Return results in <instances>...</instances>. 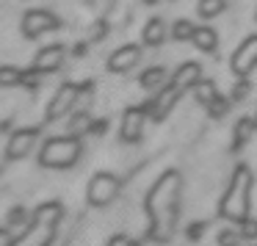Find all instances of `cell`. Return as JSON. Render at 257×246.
<instances>
[{"label":"cell","mask_w":257,"mask_h":246,"mask_svg":"<svg viewBox=\"0 0 257 246\" xmlns=\"http://www.w3.org/2000/svg\"><path fill=\"white\" fill-rule=\"evenodd\" d=\"M172 174H166V177L158 183V188L152 191V199H150V210H152V218H155L152 235H155L158 240H166L169 235H172L174 216H177V191H174L172 196H166L169 185H172Z\"/></svg>","instance_id":"obj_1"},{"label":"cell","mask_w":257,"mask_h":246,"mask_svg":"<svg viewBox=\"0 0 257 246\" xmlns=\"http://www.w3.org/2000/svg\"><path fill=\"white\" fill-rule=\"evenodd\" d=\"M249 191H251V174L246 166L235 169V177L229 180V188L221 199V216L229 221H240L243 224L249 218Z\"/></svg>","instance_id":"obj_2"},{"label":"cell","mask_w":257,"mask_h":246,"mask_svg":"<svg viewBox=\"0 0 257 246\" xmlns=\"http://www.w3.org/2000/svg\"><path fill=\"white\" fill-rule=\"evenodd\" d=\"M61 218V205L56 202H45L34 210V221L31 227L14 240V246H47L56 235V224Z\"/></svg>","instance_id":"obj_3"},{"label":"cell","mask_w":257,"mask_h":246,"mask_svg":"<svg viewBox=\"0 0 257 246\" xmlns=\"http://www.w3.org/2000/svg\"><path fill=\"white\" fill-rule=\"evenodd\" d=\"M80 152H83V147H80L78 136H58L42 147L39 163L47 169H67L80 158Z\"/></svg>","instance_id":"obj_4"},{"label":"cell","mask_w":257,"mask_h":246,"mask_svg":"<svg viewBox=\"0 0 257 246\" xmlns=\"http://www.w3.org/2000/svg\"><path fill=\"white\" fill-rule=\"evenodd\" d=\"M119 188H122V185H119V177H113L111 172H100V174L91 177L89 188H86V196H89V202L94 207H105L119 196Z\"/></svg>","instance_id":"obj_5"},{"label":"cell","mask_w":257,"mask_h":246,"mask_svg":"<svg viewBox=\"0 0 257 246\" xmlns=\"http://www.w3.org/2000/svg\"><path fill=\"white\" fill-rule=\"evenodd\" d=\"M229 67H232V72L238 75V78H246V75L254 72V67H257V36H249V39L240 42L238 50L232 53Z\"/></svg>","instance_id":"obj_6"},{"label":"cell","mask_w":257,"mask_h":246,"mask_svg":"<svg viewBox=\"0 0 257 246\" xmlns=\"http://www.w3.org/2000/svg\"><path fill=\"white\" fill-rule=\"evenodd\" d=\"M56 28H58V20L50 12H45V9H31L23 17V34L28 39H39L42 34H50Z\"/></svg>","instance_id":"obj_7"},{"label":"cell","mask_w":257,"mask_h":246,"mask_svg":"<svg viewBox=\"0 0 257 246\" xmlns=\"http://www.w3.org/2000/svg\"><path fill=\"white\" fill-rule=\"evenodd\" d=\"M78 94H80V89H78L75 83L58 86V91L53 94L50 105H47V122H56V119H61L64 113L72 111L75 102H78Z\"/></svg>","instance_id":"obj_8"},{"label":"cell","mask_w":257,"mask_h":246,"mask_svg":"<svg viewBox=\"0 0 257 246\" xmlns=\"http://www.w3.org/2000/svg\"><path fill=\"white\" fill-rule=\"evenodd\" d=\"M144 122H147V108H127L122 116V128H119V136L127 144H136L141 141V133H144Z\"/></svg>","instance_id":"obj_9"},{"label":"cell","mask_w":257,"mask_h":246,"mask_svg":"<svg viewBox=\"0 0 257 246\" xmlns=\"http://www.w3.org/2000/svg\"><path fill=\"white\" fill-rule=\"evenodd\" d=\"M34 144H36V130H34V128H20V130H14V133L9 136V144H6L9 161H20V158L31 155Z\"/></svg>","instance_id":"obj_10"},{"label":"cell","mask_w":257,"mask_h":246,"mask_svg":"<svg viewBox=\"0 0 257 246\" xmlns=\"http://www.w3.org/2000/svg\"><path fill=\"white\" fill-rule=\"evenodd\" d=\"M64 56H67L64 45H47V47H42V50L36 53L34 67H31V69H34V72H39V75H45V72H56V69H61Z\"/></svg>","instance_id":"obj_11"},{"label":"cell","mask_w":257,"mask_h":246,"mask_svg":"<svg viewBox=\"0 0 257 246\" xmlns=\"http://www.w3.org/2000/svg\"><path fill=\"white\" fill-rule=\"evenodd\" d=\"M180 94H183V89H177L174 83L163 86V89L158 91V97L152 100V105H150V116L155 119V122H161L163 116H169V111H172V108L177 105Z\"/></svg>","instance_id":"obj_12"},{"label":"cell","mask_w":257,"mask_h":246,"mask_svg":"<svg viewBox=\"0 0 257 246\" xmlns=\"http://www.w3.org/2000/svg\"><path fill=\"white\" fill-rule=\"evenodd\" d=\"M141 58V45H122L111 58H108V69L111 72H130Z\"/></svg>","instance_id":"obj_13"},{"label":"cell","mask_w":257,"mask_h":246,"mask_svg":"<svg viewBox=\"0 0 257 246\" xmlns=\"http://www.w3.org/2000/svg\"><path fill=\"white\" fill-rule=\"evenodd\" d=\"M199 80H202V67L196 61H185L183 67L172 75V83L177 86V89H183V91L185 89H194Z\"/></svg>","instance_id":"obj_14"},{"label":"cell","mask_w":257,"mask_h":246,"mask_svg":"<svg viewBox=\"0 0 257 246\" xmlns=\"http://www.w3.org/2000/svg\"><path fill=\"white\" fill-rule=\"evenodd\" d=\"M139 86H141V89H147V91H161L163 86H169L166 67H150V69H144V72H141V78H139Z\"/></svg>","instance_id":"obj_15"},{"label":"cell","mask_w":257,"mask_h":246,"mask_svg":"<svg viewBox=\"0 0 257 246\" xmlns=\"http://www.w3.org/2000/svg\"><path fill=\"white\" fill-rule=\"evenodd\" d=\"M163 39H166V23L161 17H152L144 25V31H141V42L150 47H158V45H163Z\"/></svg>","instance_id":"obj_16"},{"label":"cell","mask_w":257,"mask_h":246,"mask_svg":"<svg viewBox=\"0 0 257 246\" xmlns=\"http://www.w3.org/2000/svg\"><path fill=\"white\" fill-rule=\"evenodd\" d=\"M194 42L196 47H199L202 53H213L216 50V42H218V36H216V31L213 28H207V25H202V28H196L194 31Z\"/></svg>","instance_id":"obj_17"},{"label":"cell","mask_w":257,"mask_h":246,"mask_svg":"<svg viewBox=\"0 0 257 246\" xmlns=\"http://www.w3.org/2000/svg\"><path fill=\"white\" fill-rule=\"evenodd\" d=\"M25 83V72L20 67H12V64H3L0 67V89H14V86Z\"/></svg>","instance_id":"obj_18"},{"label":"cell","mask_w":257,"mask_h":246,"mask_svg":"<svg viewBox=\"0 0 257 246\" xmlns=\"http://www.w3.org/2000/svg\"><path fill=\"white\" fill-rule=\"evenodd\" d=\"M69 133H72V136L91 133V116H89V111H72V119H69Z\"/></svg>","instance_id":"obj_19"},{"label":"cell","mask_w":257,"mask_h":246,"mask_svg":"<svg viewBox=\"0 0 257 246\" xmlns=\"http://www.w3.org/2000/svg\"><path fill=\"white\" fill-rule=\"evenodd\" d=\"M227 9V0H199V17L202 20H213Z\"/></svg>","instance_id":"obj_20"},{"label":"cell","mask_w":257,"mask_h":246,"mask_svg":"<svg viewBox=\"0 0 257 246\" xmlns=\"http://www.w3.org/2000/svg\"><path fill=\"white\" fill-rule=\"evenodd\" d=\"M254 125H257V122H251V119H240V122L235 125V141H232L235 150H238V147H243L246 141L251 139V130H254Z\"/></svg>","instance_id":"obj_21"},{"label":"cell","mask_w":257,"mask_h":246,"mask_svg":"<svg viewBox=\"0 0 257 246\" xmlns=\"http://www.w3.org/2000/svg\"><path fill=\"white\" fill-rule=\"evenodd\" d=\"M194 94H196V100L202 102V105H210L213 100H216V89H213V83L210 80H199V83L194 86Z\"/></svg>","instance_id":"obj_22"},{"label":"cell","mask_w":257,"mask_h":246,"mask_svg":"<svg viewBox=\"0 0 257 246\" xmlns=\"http://www.w3.org/2000/svg\"><path fill=\"white\" fill-rule=\"evenodd\" d=\"M194 31H196V25L194 23H188V20H177V23H174V39L177 42H185V39H194Z\"/></svg>","instance_id":"obj_23"},{"label":"cell","mask_w":257,"mask_h":246,"mask_svg":"<svg viewBox=\"0 0 257 246\" xmlns=\"http://www.w3.org/2000/svg\"><path fill=\"white\" fill-rule=\"evenodd\" d=\"M240 232H243L246 243H251V240L257 238V221H254V218H251V221H249V218H246V221L240 224Z\"/></svg>","instance_id":"obj_24"},{"label":"cell","mask_w":257,"mask_h":246,"mask_svg":"<svg viewBox=\"0 0 257 246\" xmlns=\"http://www.w3.org/2000/svg\"><path fill=\"white\" fill-rule=\"evenodd\" d=\"M227 105H229V100H224V97H216V100L207 105V111H210L213 116H221V113L227 111Z\"/></svg>","instance_id":"obj_25"},{"label":"cell","mask_w":257,"mask_h":246,"mask_svg":"<svg viewBox=\"0 0 257 246\" xmlns=\"http://www.w3.org/2000/svg\"><path fill=\"white\" fill-rule=\"evenodd\" d=\"M240 240H246L243 232H224V235H221V243H224V246H238Z\"/></svg>","instance_id":"obj_26"},{"label":"cell","mask_w":257,"mask_h":246,"mask_svg":"<svg viewBox=\"0 0 257 246\" xmlns=\"http://www.w3.org/2000/svg\"><path fill=\"white\" fill-rule=\"evenodd\" d=\"M108 246H139L133 238H127V235H113L111 240H108Z\"/></svg>","instance_id":"obj_27"},{"label":"cell","mask_w":257,"mask_h":246,"mask_svg":"<svg viewBox=\"0 0 257 246\" xmlns=\"http://www.w3.org/2000/svg\"><path fill=\"white\" fill-rule=\"evenodd\" d=\"M102 36H105V23H97L91 28V39H102Z\"/></svg>","instance_id":"obj_28"},{"label":"cell","mask_w":257,"mask_h":246,"mask_svg":"<svg viewBox=\"0 0 257 246\" xmlns=\"http://www.w3.org/2000/svg\"><path fill=\"white\" fill-rule=\"evenodd\" d=\"M0 246H14V240H12V235L6 232V229H0Z\"/></svg>","instance_id":"obj_29"},{"label":"cell","mask_w":257,"mask_h":246,"mask_svg":"<svg viewBox=\"0 0 257 246\" xmlns=\"http://www.w3.org/2000/svg\"><path fill=\"white\" fill-rule=\"evenodd\" d=\"M9 218H12V221H9V224H23V218H25V210H14V213H12V216H9Z\"/></svg>","instance_id":"obj_30"},{"label":"cell","mask_w":257,"mask_h":246,"mask_svg":"<svg viewBox=\"0 0 257 246\" xmlns=\"http://www.w3.org/2000/svg\"><path fill=\"white\" fill-rule=\"evenodd\" d=\"M246 91H249V86H246V83H243V80H240V83H238V86H235V97H243V94H246Z\"/></svg>","instance_id":"obj_31"},{"label":"cell","mask_w":257,"mask_h":246,"mask_svg":"<svg viewBox=\"0 0 257 246\" xmlns=\"http://www.w3.org/2000/svg\"><path fill=\"white\" fill-rule=\"evenodd\" d=\"M102 130H105V122H91V133L94 136H100Z\"/></svg>","instance_id":"obj_32"}]
</instances>
